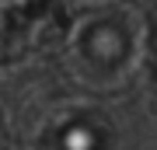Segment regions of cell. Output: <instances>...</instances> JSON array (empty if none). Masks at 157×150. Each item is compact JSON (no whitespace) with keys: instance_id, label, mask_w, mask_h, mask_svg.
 I'll use <instances>...</instances> for the list:
<instances>
[{"instance_id":"6da1fadb","label":"cell","mask_w":157,"mask_h":150,"mask_svg":"<svg viewBox=\"0 0 157 150\" xmlns=\"http://www.w3.org/2000/svg\"><path fill=\"white\" fill-rule=\"evenodd\" d=\"M42 7V0H0V49L11 42L14 28H21Z\"/></svg>"}]
</instances>
